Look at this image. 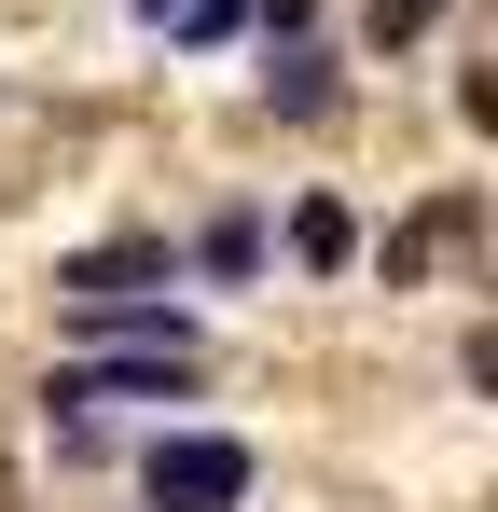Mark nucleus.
Here are the masks:
<instances>
[{
	"label": "nucleus",
	"instance_id": "nucleus-1",
	"mask_svg": "<svg viewBox=\"0 0 498 512\" xmlns=\"http://www.w3.org/2000/svg\"><path fill=\"white\" fill-rule=\"evenodd\" d=\"M139 485H153V512H236L249 499V443L236 429H153Z\"/></svg>",
	"mask_w": 498,
	"mask_h": 512
},
{
	"label": "nucleus",
	"instance_id": "nucleus-2",
	"mask_svg": "<svg viewBox=\"0 0 498 512\" xmlns=\"http://www.w3.org/2000/svg\"><path fill=\"white\" fill-rule=\"evenodd\" d=\"M56 291L97 305V291H180V236H97V250L56 263Z\"/></svg>",
	"mask_w": 498,
	"mask_h": 512
},
{
	"label": "nucleus",
	"instance_id": "nucleus-3",
	"mask_svg": "<svg viewBox=\"0 0 498 512\" xmlns=\"http://www.w3.org/2000/svg\"><path fill=\"white\" fill-rule=\"evenodd\" d=\"M83 346H194V319L166 305V291H97V305H70Z\"/></svg>",
	"mask_w": 498,
	"mask_h": 512
},
{
	"label": "nucleus",
	"instance_id": "nucleus-4",
	"mask_svg": "<svg viewBox=\"0 0 498 512\" xmlns=\"http://www.w3.org/2000/svg\"><path fill=\"white\" fill-rule=\"evenodd\" d=\"M332 97H346V56H332L319 28H305V42H277V70H263V111H291V125H319Z\"/></svg>",
	"mask_w": 498,
	"mask_h": 512
},
{
	"label": "nucleus",
	"instance_id": "nucleus-5",
	"mask_svg": "<svg viewBox=\"0 0 498 512\" xmlns=\"http://www.w3.org/2000/svg\"><path fill=\"white\" fill-rule=\"evenodd\" d=\"M180 277H222V291H249V277H263V208H222V222L180 250Z\"/></svg>",
	"mask_w": 498,
	"mask_h": 512
},
{
	"label": "nucleus",
	"instance_id": "nucleus-6",
	"mask_svg": "<svg viewBox=\"0 0 498 512\" xmlns=\"http://www.w3.org/2000/svg\"><path fill=\"white\" fill-rule=\"evenodd\" d=\"M291 263H319V277H346V263H360V222H346V194H305V208H291Z\"/></svg>",
	"mask_w": 498,
	"mask_h": 512
},
{
	"label": "nucleus",
	"instance_id": "nucleus-7",
	"mask_svg": "<svg viewBox=\"0 0 498 512\" xmlns=\"http://www.w3.org/2000/svg\"><path fill=\"white\" fill-rule=\"evenodd\" d=\"M471 222H485L471 194H443V208H415L402 236H388V277H415V263H443V250H457V236H471Z\"/></svg>",
	"mask_w": 498,
	"mask_h": 512
},
{
	"label": "nucleus",
	"instance_id": "nucleus-8",
	"mask_svg": "<svg viewBox=\"0 0 498 512\" xmlns=\"http://www.w3.org/2000/svg\"><path fill=\"white\" fill-rule=\"evenodd\" d=\"M443 14H457V0H374L360 28H374V56H388V42H415V28H443Z\"/></svg>",
	"mask_w": 498,
	"mask_h": 512
},
{
	"label": "nucleus",
	"instance_id": "nucleus-9",
	"mask_svg": "<svg viewBox=\"0 0 498 512\" xmlns=\"http://www.w3.org/2000/svg\"><path fill=\"white\" fill-rule=\"evenodd\" d=\"M249 28V0H180V42H236Z\"/></svg>",
	"mask_w": 498,
	"mask_h": 512
},
{
	"label": "nucleus",
	"instance_id": "nucleus-10",
	"mask_svg": "<svg viewBox=\"0 0 498 512\" xmlns=\"http://www.w3.org/2000/svg\"><path fill=\"white\" fill-rule=\"evenodd\" d=\"M249 28H263V42H305V28H319V0H249Z\"/></svg>",
	"mask_w": 498,
	"mask_h": 512
},
{
	"label": "nucleus",
	"instance_id": "nucleus-11",
	"mask_svg": "<svg viewBox=\"0 0 498 512\" xmlns=\"http://www.w3.org/2000/svg\"><path fill=\"white\" fill-rule=\"evenodd\" d=\"M139 28H180V0H139Z\"/></svg>",
	"mask_w": 498,
	"mask_h": 512
}]
</instances>
